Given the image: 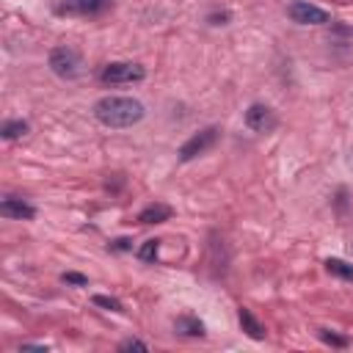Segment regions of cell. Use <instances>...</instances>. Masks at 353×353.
Masks as SVG:
<instances>
[{
    "mask_svg": "<svg viewBox=\"0 0 353 353\" xmlns=\"http://www.w3.org/2000/svg\"><path fill=\"white\" fill-rule=\"evenodd\" d=\"M174 328H176V334H182V336H204V323H201L199 317H193V314L176 317Z\"/></svg>",
    "mask_w": 353,
    "mask_h": 353,
    "instance_id": "8fae6325",
    "label": "cell"
},
{
    "mask_svg": "<svg viewBox=\"0 0 353 353\" xmlns=\"http://www.w3.org/2000/svg\"><path fill=\"white\" fill-rule=\"evenodd\" d=\"M110 8V0H58L55 11L69 14V17H94Z\"/></svg>",
    "mask_w": 353,
    "mask_h": 353,
    "instance_id": "8992f818",
    "label": "cell"
},
{
    "mask_svg": "<svg viewBox=\"0 0 353 353\" xmlns=\"http://www.w3.org/2000/svg\"><path fill=\"white\" fill-rule=\"evenodd\" d=\"M28 130H30V124H28L25 119H11V121H6V124H3V130H0V132H3V138H6V141H14V138H22Z\"/></svg>",
    "mask_w": 353,
    "mask_h": 353,
    "instance_id": "4fadbf2b",
    "label": "cell"
},
{
    "mask_svg": "<svg viewBox=\"0 0 353 353\" xmlns=\"http://www.w3.org/2000/svg\"><path fill=\"white\" fill-rule=\"evenodd\" d=\"M143 105L132 97H102L97 105H94V116L99 124L110 127V130H124V127H132L143 119Z\"/></svg>",
    "mask_w": 353,
    "mask_h": 353,
    "instance_id": "6da1fadb",
    "label": "cell"
},
{
    "mask_svg": "<svg viewBox=\"0 0 353 353\" xmlns=\"http://www.w3.org/2000/svg\"><path fill=\"white\" fill-rule=\"evenodd\" d=\"M22 350H47V345H33V342H28V345H22Z\"/></svg>",
    "mask_w": 353,
    "mask_h": 353,
    "instance_id": "ffe728a7",
    "label": "cell"
},
{
    "mask_svg": "<svg viewBox=\"0 0 353 353\" xmlns=\"http://www.w3.org/2000/svg\"><path fill=\"white\" fill-rule=\"evenodd\" d=\"M61 279H63L66 284H77V287H85V284H88V279H85V276H80V273H63Z\"/></svg>",
    "mask_w": 353,
    "mask_h": 353,
    "instance_id": "ac0fdd59",
    "label": "cell"
},
{
    "mask_svg": "<svg viewBox=\"0 0 353 353\" xmlns=\"http://www.w3.org/2000/svg\"><path fill=\"white\" fill-rule=\"evenodd\" d=\"M146 77V69L130 61H113L99 72V80L108 85H121V83H141Z\"/></svg>",
    "mask_w": 353,
    "mask_h": 353,
    "instance_id": "7a4b0ae2",
    "label": "cell"
},
{
    "mask_svg": "<svg viewBox=\"0 0 353 353\" xmlns=\"http://www.w3.org/2000/svg\"><path fill=\"white\" fill-rule=\"evenodd\" d=\"M317 336H320V339H323L325 345H334V347H345V345H347V339H345V336H336V334H328L325 328H320V331H317Z\"/></svg>",
    "mask_w": 353,
    "mask_h": 353,
    "instance_id": "2e32d148",
    "label": "cell"
},
{
    "mask_svg": "<svg viewBox=\"0 0 353 353\" xmlns=\"http://www.w3.org/2000/svg\"><path fill=\"white\" fill-rule=\"evenodd\" d=\"M0 215L3 218H17V221H30L36 215V207L28 204L25 199H17V196H6L0 201Z\"/></svg>",
    "mask_w": 353,
    "mask_h": 353,
    "instance_id": "ba28073f",
    "label": "cell"
},
{
    "mask_svg": "<svg viewBox=\"0 0 353 353\" xmlns=\"http://www.w3.org/2000/svg\"><path fill=\"white\" fill-rule=\"evenodd\" d=\"M237 320H240V328H243L251 339H265V325L251 314V309L240 306V309H237Z\"/></svg>",
    "mask_w": 353,
    "mask_h": 353,
    "instance_id": "9c48e42d",
    "label": "cell"
},
{
    "mask_svg": "<svg viewBox=\"0 0 353 353\" xmlns=\"http://www.w3.org/2000/svg\"><path fill=\"white\" fill-rule=\"evenodd\" d=\"M110 248H116V251H127V248H132V243H130L127 237H119V240L110 243Z\"/></svg>",
    "mask_w": 353,
    "mask_h": 353,
    "instance_id": "d6986e66",
    "label": "cell"
},
{
    "mask_svg": "<svg viewBox=\"0 0 353 353\" xmlns=\"http://www.w3.org/2000/svg\"><path fill=\"white\" fill-rule=\"evenodd\" d=\"M94 303H97V306H105V309H110V312H124L121 301H116V298H108V295H94Z\"/></svg>",
    "mask_w": 353,
    "mask_h": 353,
    "instance_id": "9a60e30c",
    "label": "cell"
},
{
    "mask_svg": "<svg viewBox=\"0 0 353 353\" xmlns=\"http://www.w3.org/2000/svg\"><path fill=\"white\" fill-rule=\"evenodd\" d=\"M276 124H279V119H276V113L268 105H259L256 102V105H251L245 110V127L254 130V132H273Z\"/></svg>",
    "mask_w": 353,
    "mask_h": 353,
    "instance_id": "52a82bcc",
    "label": "cell"
},
{
    "mask_svg": "<svg viewBox=\"0 0 353 353\" xmlns=\"http://www.w3.org/2000/svg\"><path fill=\"white\" fill-rule=\"evenodd\" d=\"M157 248H160V240H146V243L138 248V259H141V262H154V259H157Z\"/></svg>",
    "mask_w": 353,
    "mask_h": 353,
    "instance_id": "5bb4252c",
    "label": "cell"
},
{
    "mask_svg": "<svg viewBox=\"0 0 353 353\" xmlns=\"http://www.w3.org/2000/svg\"><path fill=\"white\" fill-rule=\"evenodd\" d=\"M168 218H171V207L163 204V201H154V204H149V207H143L138 212V221L141 223H163Z\"/></svg>",
    "mask_w": 353,
    "mask_h": 353,
    "instance_id": "30bf717a",
    "label": "cell"
},
{
    "mask_svg": "<svg viewBox=\"0 0 353 353\" xmlns=\"http://www.w3.org/2000/svg\"><path fill=\"white\" fill-rule=\"evenodd\" d=\"M119 350H141V353H146L149 347H146V342H141V339H124V342L119 345Z\"/></svg>",
    "mask_w": 353,
    "mask_h": 353,
    "instance_id": "e0dca14e",
    "label": "cell"
},
{
    "mask_svg": "<svg viewBox=\"0 0 353 353\" xmlns=\"http://www.w3.org/2000/svg\"><path fill=\"white\" fill-rule=\"evenodd\" d=\"M218 141V127H204L201 132H196V135H190L182 146H179V160L182 163H190L193 157H199V154H204L212 143Z\"/></svg>",
    "mask_w": 353,
    "mask_h": 353,
    "instance_id": "5b68a950",
    "label": "cell"
},
{
    "mask_svg": "<svg viewBox=\"0 0 353 353\" xmlns=\"http://www.w3.org/2000/svg\"><path fill=\"white\" fill-rule=\"evenodd\" d=\"M50 69L63 80H74L80 74V69H83V58L72 47H55L50 52Z\"/></svg>",
    "mask_w": 353,
    "mask_h": 353,
    "instance_id": "3957f363",
    "label": "cell"
},
{
    "mask_svg": "<svg viewBox=\"0 0 353 353\" xmlns=\"http://www.w3.org/2000/svg\"><path fill=\"white\" fill-rule=\"evenodd\" d=\"M325 270H328L331 276L342 279V281H353V265H350V262H345V259H336V256L325 259Z\"/></svg>",
    "mask_w": 353,
    "mask_h": 353,
    "instance_id": "7c38bea8",
    "label": "cell"
},
{
    "mask_svg": "<svg viewBox=\"0 0 353 353\" xmlns=\"http://www.w3.org/2000/svg\"><path fill=\"white\" fill-rule=\"evenodd\" d=\"M287 14L292 22L298 25H328L331 22V14L314 3H306V0H295L287 6Z\"/></svg>",
    "mask_w": 353,
    "mask_h": 353,
    "instance_id": "277c9868",
    "label": "cell"
}]
</instances>
